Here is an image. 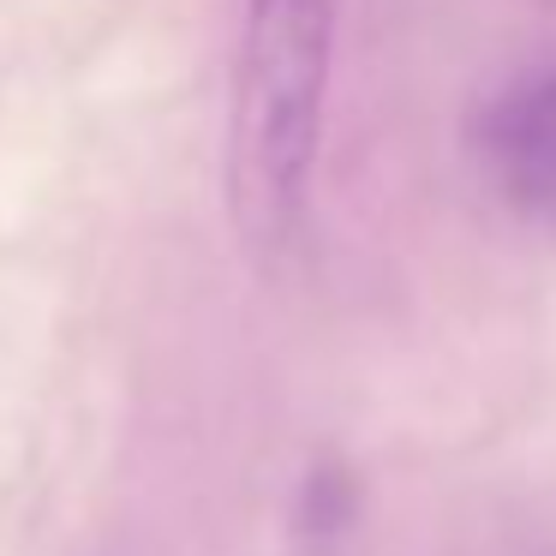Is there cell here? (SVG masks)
<instances>
[{
  "mask_svg": "<svg viewBox=\"0 0 556 556\" xmlns=\"http://www.w3.org/2000/svg\"><path fill=\"white\" fill-rule=\"evenodd\" d=\"M359 527V472L336 455H317L293 484V544L305 556H336Z\"/></svg>",
  "mask_w": 556,
  "mask_h": 556,
  "instance_id": "cell-3",
  "label": "cell"
},
{
  "mask_svg": "<svg viewBox=\"0 0 556 556\" xmlns=\"http://www.w3.org/2000/svg\"><path fill=\"white\" fill-rule=\"evenodd\" d=\"M551 7H556V0H551Z\"/></svg>",
  "mask_w": 556,
  "mask_h": 556,
  "instance_id": "cell-4",
  "label": "cell"
},
{
  "mask_svg": "<svg viewBox=\"0 0 556 556\" xmlns=\"http://www.w3.org/2000/svg\"><path fill=\"white\" fill-rule=\"evenodd\" d=\"M467 162L484 198L556 228V54L508 66L467 109Z\"/></svg>",
  "mask_w": 556,
  "mask_h": 556,
  "instance_id": "cell-2",
  "label": "cell"
},
{
  "mask_svg": "<svg viewBox=\"0 0 556 556\" xmlns=\"http://www.w3.org/2000/svg\"><path fill=\"white\" fill-rule=\"evenodd\" d=\"M336 30L341 0H240L222 186L233 233L264 264L288 257L312 216Z\"/></svg>",
  "mask_w": 556,
  "mask_h": 556,
  "instance_id": "cell-1",
  "label": "cell"
}]
</instances>
